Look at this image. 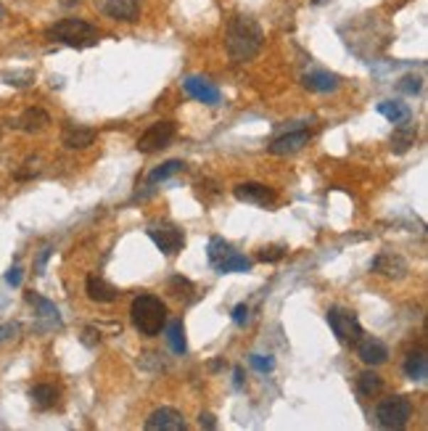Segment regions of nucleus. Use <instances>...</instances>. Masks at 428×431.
<instances>
[{
  "instance_id": "1",
  "label": "nucleus",
  "mask_w": 428,
  "mask_h": 431,
  "mask_svg": "<svg viewBox=\"0 0 428 431\" xmlns=\"http://www.w3.org/2000/svg\"><path fill=\"white\" fill-rule=\"evenodd\" d=\"M262 46H264V32H262L260 21L246 14H235L233 19L228 21L225 29V50L230 61L235 64H246L260 56Z\"/></svg>"
},
{
  "instance_id": "2",
  "label": "nucleus",
  "mask_w": 428,
  "mask_h": 431,
  "mask_svg": "<svg viewBox=\"0 0 428 431\" xmlns=\"http://www.w3.org/2000/svg\"><path fill=\"white\" fill-rule=\"evenodd\" d=\"M130 318L143 336H159L167 326V304L154 294H140L130 304Z\"/></svg>"
},
{
  "instance_id": "3",
  "label": "nucleus",
  "mask_w": 428,
  "mask_h": 431,
  "mask_svg": "<svg viewBox=\"0 0 428 431\" xmlns=\"http://www.w3.org/2000/svg\"><path fill=\"white\" fill-rule=\"evenodd\" d=\"M46 38L53 40V43H61V46L82 50V48L98 46V38H101V35H98V29H95L93 24H87V21L82 19H61L48 27Z\"/></svg>"
},
{
  "instance_id": "4",
  "label": "nucleus",
  "mask_w": 428,
  "mask_h": 431,
  "mask_svg": "<svg viewBox=\"0 0 428 431\" xmlns=\"http://www.w3.org/2000/svg\"><path fill=\"white\" fill-rule=\"evenodd\" d=\"M206 257H209V265L214 270L225 275V272H249L252 270V260L241 254L238 249L228 244L220 235H212L209 238V246H206Z\"/></svg>"
},
{
  "instance_id": "5",
  "label": "nucleus",
  "mask_w": 428,
  "mask_h": 431,
  "mask_svg": "<svg viewBox=\"0 0 428 431\" xmlns=\"http://www.w3.org/2000/svg\"><path fill=\"white\" fill-rule=\"evenodd\" d=\"M412 418V403L405 394H394V397H386L378 403L375 408V421L381 429H405Z\"/></svg>"
},
{
  "instance_id": "6",
  "label": "nucleus",
  "mask_w": 428,
  "mask_h": 431,
  "mask_svg": "<svg viewBox=\"0 0 428 431\" xmlns=\"http://www.w3.org/2000/svg\"><path fill=\"white\" fill-rule=\"evenodd\" d=\"M177 135V124L172 119H159L138 138V151L140 154H156V151L167 149L172 138Z\"/></svg>"
},
{
  "instance_id": "7",
  "label": "nucleus",
  "mask_w": 428,
  "mask_h": 431,
  "mask_svg": "<svg viewBox=\"0 0 428 431\" xmlns=\"http://www.w3.org/2000/svg\"><path fill=\"white\" fill-rule=\"evenodd\" d=\"M149 238L156 244V249L167 257H175V254L183 252L186 246V233L180 230L172 223H161V225H151L149 228Z\"/></svg>"
},
{
  "instance_id": "8",
  "label": "nucleus",
  "mask_w": 428,
  "mask_h": 431,
  "mask_svg": "<svg viewBox=\"0 0 428 431\" xmlns=\"http://www.w3.org/2000/svg\"><path fill=\"white\" fill-rule=\"evenodd\" d=\"M328 326H331V331H333L341 341H349V344H354V341L365 334L357 315H354V312H346V309L341 307L328 309Z\"/></svg>"
},
{
  "instance_id": "9",
  "label": "nucleus",
  "mask_w": 428,
  "mask_h": 431,
  "mask_svg": "<svg viewBox=\"0 0 428 431\" xmlns=\"http://www.w3.org/2000/svg\"><path fill=\"white\" fill-rule=\"evenodd\" d=\"M354 347H357V357L363 360L365 366H370V368H378L389 360V347L383 344L381 339L360 336L357 341H354Z\"/></svg>"
},
{
  "instance_id": "10",
  "label": "nucleus",
  "mask_w": 428,
  "mask_h": 431,
  "mask_svg": "<svg viewBox=\"0 0 428 431\" xmlns=\"http://www.w3.org/2000/svg\"><path fill=\"white\" fill-rule=\"evenodd\" d=\"M186 418L183 413L175 408H156L146 418V429L149 431H186Z\"/></svg>"
},
{
  "instance_id": "11",
  "label": "nucleus",
  "mask_w": 428,
  "mask_h": 431,
  "mask_svg": "<svg viewBox=\"0 0 428 431\" xmlns=\"http://www.w3.org/2000/svg\"><path fill=\"white\" fill-rule=\"evenodd\" d=\"M233 196L238 201H246V204L254 206H272L275 204V191L267 188L264 183H238L233 188Z\"/></svg>"
},
{
  "instance_id": "12",
  "label": "nucleus",
  "mask_w": 428,
  "mask_h": 431,
  "mask_svg": "<svg viewBox=\"0 0 428 431\" xmlns=\"http://www.w3.org/2000/svg\"><path fill=\"white\" fill-rule=\"evenodd\" d=\"M370 270L375 272V275L389 278V281H402V278L407 275V262H405V257H400V254L383 252L373 260Z\"/></svg>"
},
{
  "instance_id": "13",
  "label": "nucleus",
  "mask_w": 428,
  "mask_h": 431,
  "mask_svg": "<svg viewBox=\"0 0 428 431\" xmlns=\"http://www.w3.org/2000/svg\"><path fill=\"white\" fill-rule=\"evenodd\" d=\"M309 138H312V132L304 130V127H301V130H291V132H286V135L275 138L267 151H270L272 156H289V154H296V151L304 149L309 143Z\"/></svg>"
},
{
  "instance_id": "14",
  "label": "nucleus",
  "mask_w": 428,
  "mask_h": 431,
  "mask_svg": "<svg viewBox=\"0 0 428 431\" xmlns=\"http://www.w3.org/2000/svg\"><path fill=\"white\" fill-rule=\"evenodd\" d=\"M183 90H186L191 98H196V101L201 103H209V106L220 103V87L209 83L206 77H198V75L186 77V80H183Z\"/></svg>"
},
{
  "instance_id": "15",
  "label": "nucleus",
  "mask_w": 428,
  "mask_h": 431,
  "mask_svg": "<svg viewBox=\"0 0 428 431\" xmlns=\"http://www.w3.org/2000/svg\"><path fill=\"white\" fill-rule=\"evenodd\" d=\"M95 138H98V132H95L93 127H85V124L69 122L64 124V130H61V143H64L69 151L87 149V146L95 143Z\"/></svg>"
},
{
  "instance_id": "16",
  "label": "nucleus",
  "mask_w": 428,
  "mask_h": 431,
  "mask_svg": "<svg viewBox=\"0 0 428 431\" xmlns=\"http://www.w3.org/2000/svg\"><path fill=\"white\" fill-rule=\"evenodd\" d=\"M85 291H87V299L98 302V304H112L119 299V291L117 286H112L109 281H103L101 275H87L85 281Z\"/></svg>"
},
{
  "instance_id": "17",
  "label": "nucleus",
  "mask_w": 428,
  "mask_h": 431,
  "mask_svg": "<svg viewBox=\"0 0 428 431\" xmlns=\"http://www.w3.org/2000/svg\"><path fill=\"white\" fill-rule=\"evenodd\" d=\"M101 9L117 21H135L140 16V0H101Z\"/></svg>"
},
{
  "instance_id": "18",
  "label": "nucleus",
  "mask_w": 428,
  "mask_h": 431,
  "mask_svg": "<svg viewBox=\"0 0 428 431\" xmlns=\"http://www.w3.org/2000/svg\"><path fill=\"white\" fill-rule=\"evenodd\" d=\"M48 124H50V114L46 109H40V106H32V109H24L19 119L11 122V127L24 132H43Z\"/></svg>"
},
{
  "instance_id": "19",
  "label": "nucleus",
  "mask_w": 428,
  "mask_h": 431,
  "mask_svg": "<svg viewBox=\"0 0 428 431\" xmlns=\"http://www.w3.org/2000/svg\"><path fill=\"white\" fill-rule=\"evenodd\" d=\"M304 87L315 90V93H333L338 90V77L331 75V72H323V69H315V72H307L301 77Z\"/></svg>"
},
{
  "instance_id": "20",
  "label": "nucleus",
  "mask_w": 428,
  "mask_h": 431,
  "mask_svg": "<svg viewBox=\"0 0 428 431\" xmlns=\"http://www.w3.org/2000/svg\"><path fill=\"white\" fill-rule=\"evenodd\" d=\"M415 138H418V130H415L410 122L397 124L394 132H391V141H389L391 151H394V154H407V151L415 146Z\"/></svg>"
},
{
  "instance_id": "21",
  "label": "nucleus",
  "mask_w": 428,
  "mask_h": 431,
  "mask_svg": "<svg viewBox=\"0 0 428 431\" xmlns=\"http://www.w3.org/2000/svg\"><path fill=\"white\" fill-rule=\"evenodd\" d=\"M402 371H405V376H407V378H412V381H426V378H428V357H426V352H420V349L410 352V355L405 357V366H402Z\"/></svg>"
},
{
  "instance_id": "22",
  "label": "nucleus",
  "mask_w": 428,
  "mask_h": 431,
  "mask_svg": "<svg viewBox=\"0 0 428 431\" xmlns=\"http://www.w3.org/2000/svg\"><path fill=\"white\" fill-rule=\"evenodd\" d=\"M378 114L394 124H405L412 117V112H410V106L405 101H381L378 103Z\"/></svg>"
},
{
  "instance_id": "23",
  "label": "nucleus",
  "mask_w": 428,
  "mask_h": 431,
  "mask_svg": "<svg viewBox=\"0 0 428 431\" xmlns=\"http://www.w3.org/2000/svg\"><path fill=\"white\" fill-rule=\"evenodd\" d=\"M29 397H32V405L38 410H50L58 403V389L53 384H38L29 389Z\"/></svg>"
},
{
  "instance_id": "24",
  "label": "nucleus",
  "mask_w": 428,
  "mask_h": 431,
  "mask_svg": "<svg viewBox=\"0 0 428 431\" xmlns=\"http://www.w3.org/2000/svg\"><path fill=\"white\" fill-rule=\"evenodd\" d=\"M167 341L175 355H186L188 352V341H186V326L183 320H167Z\"/></svg>"
},
{
  "instance_id": "25",
  "label": "nucleus",
  "mask_w": 428,
  "mask_h": 431,
  "mask_svg": "<svg viewBox=\"0 0 428 431\" xmlns=\"http://www.w3.org/2000/svg\"><path fill=\"white\" fill-rule=\"evenodd\" d=\"M27 302L38 307V318L48 320L50 326H61V315H58V307L46 297H38V294H27Z\"/></svg>"
},
{
  "instance_id": "26",
  "label": "nucleus",
  "mask_w": 428,
  "mask_h": 431,
  "mask_svg": "<svg viewBox=\"0 0 428 431\" xmlns=\"http://www.w3.org/2000/svg\"><path fill=\"white\" fill-rule=\"evenodd\" d=\"M357 392L360 397H378L383 392V378L375 371H363L357 376Z\"/></svg>"
},
{
  "instance_id": "27",
  "label": "nucleus",
  "mask_w": 428,
  "mask_h": 431,
  "mask_svg": "<svg viewBox=\"0 0 428 431\" xmlns=\"http://www.w3.org/2000/svg\"><path fill=\"white\" fill-rule=\"evenodd\" d=\"M183 169H186V161H180V159L164 161V164H159V167L149 175V186H156V183H161V180L175 178L177 172H183Z\"/></svg>"
},
{
  "instance_id": "28",
  "label": "nucleus",
  "mask_w": 428,
  "mask_h": 431,
  "mask_svg": "<svg viewBox=\"0 0 428 431\" xmlns=\"http://www.w3.org/2000/svg\"><path fill=\"white\" fill-rule=\"evenodd\" d=\"M3 83L6 85H16V87H27V85L35 83V75L32 72H3Z\"/></svg>"
},
{
  "instance_id": "29",
  "label": "nucleus",
  "mask_w": 428,
  "mask_h": 431,
  "mask_svg": "<svg viewBox=\"0 0 428 431\" xmlns=\"http://www.w3.org/2000/svg\"><path fill=\"white\" fill-rule=\"evenodd\" d=\"M169 291H172L175 297H188V294L193 291V283L188 281V278H183V275H172V278H169Z\"/></svg>"
},
{
  "instance_id": "30",
  "label": "nucleus",
  "mask_w": 428,
  "mask_h": 431,
  "mask_svg": "<svg viewBox=\"0 0 428 431\" xmlns=\"http://www.w3.org/2000/svg\"><path fill=\"white\" fill-rule=\"evenodd\" d=\"M257 257H260V262H278L286 257V246H264Z\"/></svg>"
},
{
  "instance_id": "31",
  "label": "nucleus",
  "mask_w": 428,
  "mask_h": 431,
  "mask_svg": "<svg viewBox=\"0 0 428 431\" xmlns=\"http://www.w3.org/2000/svg\"><path fill=\"white\" fill-rule=\"evenodd\" d=\"M420 77L418 75H407V77H402L400 83H397V87H400L402 93H407V95H415L420 93Z\"/></svg>"
},
{
  "instance_id": "32",
  "label": "nucleus",
  "mask_w": 428,
  "mask_h": 431,
  "mask_svg": "<svg viewBox=\"0 0 428 431\" xmlns=\"http://www.w3.org/2000/svg\"><path fill=\"white\" fill-rule=\"evenodd\" d=\"M249 366L254 371H260V373H270L272 368H275V360L272 357H262V355H249Z\"/></svg>"
},
{
  "instance_id": "33",
  "label": "nucleus",
  "mask_w": 428,
  "mask_h": 431,
  "mask_svg": "<svg viewBox=\"0 0 428 431\" xmlns=\"http://www.w3.org/2000/svg\"><path fill=\"white\" fill-rule=\"evenodd\" d=\"M233 323H235V326H246V323H249V304H246V302L235 304V309H233Z\"/></svg>"
},
{
  "instance_id": "34",
  "label": "nucleus",
  "mask_w": 428,
  "mask_h": 431,
  "mask_svg": "<svg viewBox=\"0 0 428 431\" xmlns=\"http://www.w3.org/2000/svg\"><path fill=\"white\" fill-rule=\"evenodd\" d=\"M19 334V323H0V341H9Z\"/></svg>"
},
{
  "instance_id": "35",
  "label": "nucleus",
  "mask_w": 428,
  "mask_h": 431,
  "mask_svg": "<svg viewBox=\"0 0 428 431\" xmlns=\"http://www.w3.org/2000/svg\"><path fill=\"white\" fill-rule=\"evenodd\" d=\"M198 423H201V429H217V418H214L212 413H201Z\"/></svg>"
},
{
  "instance_id": "36",
  "label": "nucleus",
  "mask_w": 428,
  "mask_h": 431,
  "mask_svg": "<svg viewBox=\"0 0 428 431\" xmlns=\"http://www.w3.org/2000/svg\"><path fill=\"white\" fill-rule=\"evenodd\" d=\"M6 281H9L11 286H19V283H21V267H16V265H14V267L9 270V275H6Z\"/></svg>"
},
{
  "instance_id": "37",
  "label": "nucleus",
  "mask_w": 428,
  "mask_h": 431,
  "mask_svg": "<svg viewBox=\"0 0 428 431\" xmlns=\"http://www.w3.org/2000/svg\"><path fill=\"white\" fill-rule=\"evenodd\" d=\"M50 252H53L50 246H46V249L40 252V257H38V272H40V275L46 272V262H48V257H50Z\"/></svg>"
},
{
  "instance_id": "38",
  "label": "nucleus",
  "mask_w": 428,
  "mask_h": 431,
  "mask_svg": "<svg viewBox=\"0 0 428 431\" xmlns=\"http://www.w3.org/2000/svg\"><path fill=\"white\" fill-rule=\"evenodd\" d=\"M98 339H101V336H98V334H95L93 329H85L82 341H85V344H87V347H93V344H95V341H98Z\"/></svg>"
},
{
  "instance_id": "39",
  "label": "nucleus",
  "mask_w": 428,
  "mask_h": 431,
  "mask_svg": "<svg viewBox=\"0 0 428 431\" xmlns=\"http://www.w3.org/2000/svg\"><path fill=\"white\" fill-rule=\"evenodd\" d=\"M58 3H61L64 9H77V6H82L85 0H58Z\"/></svg>"
},
{
  "instance_id": "40",
  "label": "nucleus",
  "mask_w": 428,
  "mask_h": 431,
  "mask_svg": "<svg viewBox=\"0 0 428 431\" xmlns=\"http://www.w3.org/2000/svg\"><path fill=\"white\" fill-rule=\"evenodd\" d=\"M235 386H238V389L243 386V368H235Z\"/></svg>"
},
{
  "instance_id": "41",
  "label": "nucleus",
  "mask_w": 428,
  "mask_h": 431,
  "mask_svg": "<svg viewBox=\"0 0 428 431\" xmlns=\"http://www.w3.org/2000/svg\"><path fill=\"white\" fill-rule=\"evenodd\" d=\"M209 368H212V371H220V368H223V360H214V363H212Z\"/></svg>"
},
{
  "instance_id": "42",
  "label": "nucleus",
  "mask_w": 428,
  "mask_h": 431,
  "mask_svg": "<svg viewBox=\"0 0 428 431\" xmlns=\"http://www.w3.org/2000/svg\"><path fill=\"white\" fill-rule=\"evenodd\" d=\"M312 3H323V0H312Z\"/></svg>"
},
{
  "instance_id": "43",
  "label": "nucleus",
  "mask_w": 428,
  "mask_h": 431,
  "mask_svg": "<svg viewBox=\"0 0 428 431\" xmlns=\"http://www.w3.org/2000/svg\"><path fill=\"white\" fill-rule=\"evenodd\" d=\"M0 138H3V130H0Z\"/></svg>"
}]
</instances>
